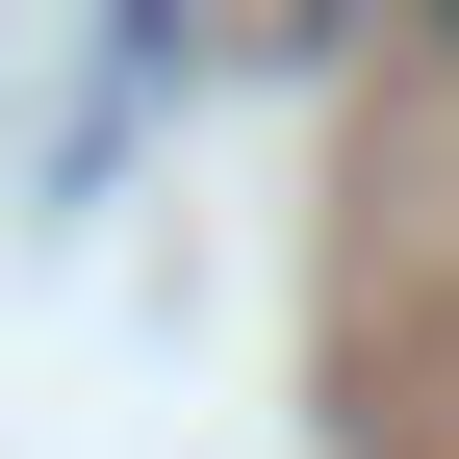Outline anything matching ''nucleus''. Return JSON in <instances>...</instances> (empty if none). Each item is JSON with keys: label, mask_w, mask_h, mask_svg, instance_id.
Returning <instances> with one entry per match:
<instances>
[{"label": "nucleus", "mask_w": 459, "mask_h": 459, "mask_svg": "<svg viewBox=\"0 0 459 459\" xmlns=\"http://www.w3.org/2000/svg\"><path fill=\"white\" fill-rule=\"evenodd\" d=\"M434 26H459V0H434Z\"/></svg>", "instance_id": "nucleus-1"}]
</instances>
